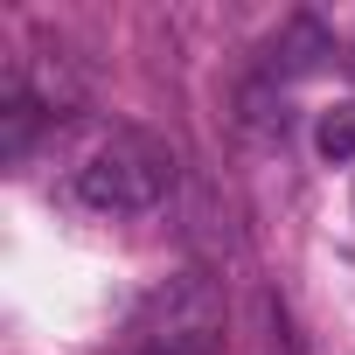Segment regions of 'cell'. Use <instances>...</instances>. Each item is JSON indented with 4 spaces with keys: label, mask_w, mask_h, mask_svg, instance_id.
Here are the masks:
<instances>
[{
    "label": "cell",
    "mask_w": 355,
    "mask_h": 355,
    "mask_svg": "<svg viewBox=\"0 0 355 355\" xmlns=\"http://www.w3.org/2000/svg\"><path fill=\"white\" fill-rule=\"evenodd\" d=\"M167 182H174V160L153 139H139V132L98 139L84 153V167H77V196L98 216H139V209H153L167 196Z\"/></svg>",
    "instance_id": "1"
},
{
    "label": "cell",
    "mask_w": 355,
    "mask_h": 355,
    "mask_svg": "<svg viewBox=\"0 0 355 355\" xmlns=\"http://www.w3.org/2000/svg\"><path fill=\"white\" fill-rule=\"evenodd\" d=\"M223 334V313L209 300L202 279H182V286H167L146 313V355H209Z\"/></svg>",
    "instance_id": "2"
},
{
    "label": "cell",
    "mask_w": 355,
    "mask_h": 355,
    "mask_svg": "<svg viewBox=\"0 0 355 355\" xmlns=\"http://www.w3.org/2000/svg\"><path fill=\"white\" fill-rule=\"evenodd\" d=\"M327 56H334L327 28H320L313 15H293V21L279 28V42H272V77H306V70H320Z\"/></svg>",
    "instance_id": "3"
},
{
    "label": "cell",
    "mask_w": 355,
    "mask_h": 355,
    "mask_svg": "<svg viewBox=\"0 0 355 355\" xmlns=\"http://www.w3.org/2000/svg\"><path fill=\"white\" fill-rule=\"evenodd\" d=\"M313 146H320V160H355V105H334V112L320 119Z\"/></svg>",
    "instance_id": "4"
},
{
    "label": "cell",
    "mask_w": 355,
    "mask_h": 355,
    "mask_svg": "<svg viewBox=\"0 0 355 355\" xmlns=\"http://www.w3.org/2000/svg\"><path fill=\"white\" fill-rule=\"evenodd\" d=\"M348 70H355V56H348Z\"/></svg>",
    "instance_id": "5"
}]
</instances>
